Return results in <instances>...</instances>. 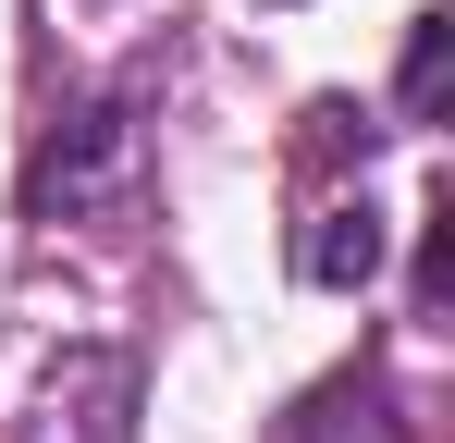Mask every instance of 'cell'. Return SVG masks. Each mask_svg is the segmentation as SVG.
Wrapping results in <instances>:
<instances>
[{"instance_id":"cell-1","label":"cell","mask_w":455,"mask_h":443,"mask_svg":"<svg viewBox=\"0 0 455 443\" xmlns=\"http://www.w3.org/2000/svg\"><path fill=\"white\" fill-rule=\"evenodd\" d=\"M124 160H136L124 111H62V124H50V148L25 160V210H37V222H75L99 185H124Z\"/></svg>"},{"instance_id":"cell-2","label":"cell","mask_w":455,"mask_h":443,"mask_svg":"<svg viewBox=\"0 0 455 443\" xmlns=\"http://www.w3.org/2000/svg\"><path fill=\"white\" fill-rule=\"evenodd\" d=\"M296 271H307V284H332V295H357V284L381 271V210H370V197H332V210L307 222Z\"/></svg>"},{"instance_id":"cell-3","label":"cell","mask_w":455,"mask_h":443,"mask_svg":"<svg viewBox=\"0 0 455 443\" xmlns=\"http://www.w3.org/2000/svg\"><path fill=\"white\" fill-rule=\"evenodd\" d=\"M443 62H455V12H419V37H406V111H443Z\"/></svg>"},{"instance_id":"cell-4","label":"cell","mask_w":455,"mask_h":443,"mask_svg":"<svg viewBox=\"0 0 455 443\" xmlns=\"http://www.w3.org/2000/svg\"><path fill=\"white\" fill-rule=\"evenodd\" d=\"M443 284H455V222H431V246H419V308H443Z\"/></svg>"}]
</instances>
